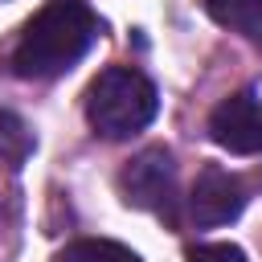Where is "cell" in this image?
Listing matches in <instances>:
<instances>
[{"label": "cell", "instance_id": "ba28073f", "mask_svg": "<svg viewBox=\"0 0 262 262\" xmlns=\"http://www.w3.org/2000/svg\"><path fill=\"white\" fill-rule=\"evenodd\" d=\"M188 262H250V258L229 242H201L188 250Z\"/></svg>", "mask_w": 262, "mask_h": 262}, {"label": "cell", "instance_id": "8992f818", "mask_svg": "<svg viewBox=\"0 0 262 262\" xmlns=\"http://www.w3.org/2000/svg\"><path fill=\"white\" fill-rule=\"evenodd\" d=\"M205 12L246 41H262V0H205Z\"/></svg>", "mask_w": 262, "mask_h": 262}, {"label": "cell", "instance_id": "52a82bcc", "mask_svg": "<svg viewBox=\"0 0 262 262\" xmlns=\"http://www.w3.org/2000/svg\"><path fill=\"white\" fill-rule=\"evenodd\" d=\"M57 262H139V254L111 237H82V242L66 246Z\"/></svg>", "mask_w": 262, "mask_h": 262}, {"label": "cell", "instance_id": "7a4b0ae2", "mask_svg": "<svg viewBox=\"0 0 262 262\" xmlns=\"http://www.w3.org/2000/svg\"><path fill=\"white\" fill-rule=\"evenodd\" d=\"M156 86L131 66L102 70L86 90V119L102 139H127L143 131L156 119Z\"/></svg>", "mask_w": 262, "mask_h": 262}, {"label": "cell", "instance_id": "3957f363", "mask_svg": "<svg viewBox=\"0 0 262 262\" xmlns=\"http://www.w3.org/2000/svg\"><path fill=\"white\" fill-rule=\"evenodd\" d=\"M119 188L123 201L160 217H176V164L172 151L164 147H143L139 156L127 160V168L119 172Z\"/></svg>", "mask_w": 262, "mask_h": 262}, {"label": "cell", "instance_id": "277c9868", "mask_svg": "<svg viewBox=\"0 0 262 262\" xmlns=\"http://www.w3.org/2000/svg\"><path fill=\"white\" fill-rule=\"evenodd\" d=\"M209 135L233 156H254L262 151V106L250 90H237L221 98L209 115Z\"/></svg>", "mask_w": 262, "mask_h": 262}, {"label": "cell", "instance_id": "5b68a950", "mask_svg": "<svg viewBox=\"0 0 262 262\" xmlns=\"http://www.w3.org/2000/svg\"><path fill=\"white\" fill-rule=\"evenodd\" d=\"M242 209H246V184H242V176H233V172H225L217 164L201 168V176L192 184V196H188L192 221L196 225H225Z\"/></svg>", "mask_w": 262, "mask_h": 262}, {"label": "cell", "instance_id": "6da1fadb", "mask_svg": "<svg viewBox=\"0 0 262 262\" xmlns=\"http://www.w3.org/2000/svg\"><path fill=\"white\" fill-rule=\"evenodd\" d=\"M94 37H98V16L82 0H53L25 25L12 49V70L20 78H57L82 61Z\"/></svg>", "mask_w": 262, "mask_h": 262}]
</instances>
